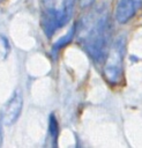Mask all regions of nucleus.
Returning a JSON list of instances; mask_svg holds the SVG:
<instances>
[{"label": "nucleus", "instance_id": "obj_7", "mask_svg": "<svg viewBox=\"0 0 142 148\" xmlns=\"http://www.w3.org/2000/svg\"><path fill=\"white\" fill-rule=\"evenodd\" d=\"M10 50V45L5 36H0V59L3 60L7 58Z\"/></svg>", "mask_w": 142, "mask_h": 148}, {"label": "nucleus", "instance_id": "obj_5", "mask_svg": "<svg viewBox=\"0 0 142 148\" xmlns=\"http://www.w3.org/2000/svg\"><path fill=\"white\" fill-rule=\"evenodd\" d=\"M58 134H59V125H58L57 118H55L54 114H50V118H48V135L51 136V140L53 141V145H55Z\"/></svg>", "mask_w": 142, "mask_h": 148}, {"label": "nucleus", "instance_id": "obj_8", "mask_svg": "<svg viewBox=\"0 0 142 148\" xmlns=\"http://www.w3.org/2000/svg\"><path fill=\"white\" fill-rule=\"evenodd\" d=\"M95 0H80V6L81 7H88L90 6Z\"/></svg>", "mask_w": 142, "mask_h": 148}, {"label": "nucleus", "instance_id": "obj_9", "mask_svg": "<svg viewBox=\"0 0 142 148\" xmlns=\"http://www.w3.org/2000/svg\"><path fill=\"white\" fill-rule=\"evenodd\" d=\"M1 142H2V133H1V127H0V146H1Z\"/></svg>", "mask_w": 142, "mask_h": 148}, {"label": "nucleus", "instance_id": "obj_6", "mask_svg": "<svg viewBox=\"0 0 142 148\" xmlns=\"http://www.w3.org/2000/svg\"><path fill=\"white\" fill-rule=\"evenodd\" d=\"M74 34H75V27H73V29H72L67 35L62 36L57 43H54V45H53V51H58L59 49H61V47H63L65 45H67V44L72 40V38L74 37Z\"/></svg>", "mask_w": 142, "mask_h": 148}, {"label": "nucleus", "instance_id": "obj_3", "mask_svg": "<svg viewBox=\"0 0 142 148\" xmlns=\"http://www.w3.org/2000/svg\"><path fill=\"white\" fill-rule=\"evenodd\" d=\"M22 106H23V99H22L21 94L17 91L3 106L1 111V121L5 125L14 124L21 114Z\"/></svg>", "mask_w": 142, "mask_h": 148}, {"label": "nucleus", "instance_id": "obj_2", "mask_svg": "<svg viewBox=\"0 0 142 148\" xmlns=\"http://www.w3.org/2000/svg\"><path fill=\"white\" fill-rule=\"evenodd\" d=\"M125 45L126 39L124 36H119L112 44L110 52L107 54V59L104 66V75L106 80L117 84L121 80L122 76V62L125 56Z\"/></svg>", "mask_w": 142, "mask_h": 148}, {"label": "nucleus", "instance_id": "obj_1", "mask_svg": "<svg viewBox=\"0 0 142 148\" xmlns=\"http://www.w3.org/2000/svg\"><path fill=\"white\" fill-rule=\"evenodd\" d=\"M83 35V45L89 56L95 61H100L105 56V50L110 36V24L106 13H99L94 21H88Z\"/></svg>", "mask_w": 142, "mask_h": 148}, {"label": "nucleus", "instance_id": "obj_4", "mask_svg": "<svg viewBox=\"0 0 142 148\" xmlns=\"http://www.w3.org/2000/svg\"><path fill=\"white\" fill-rule=\"evenodd\" d=\"M142 0H118L115 8V18L119 23L128 22L139 10Z\"/></svg>", "mask_w": 142, "mask_h": 148}]
</instances>
